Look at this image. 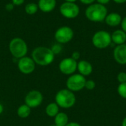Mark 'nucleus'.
Instances as JSON below:
<instances>
[{
  "label": "nucleus",
  "mask_w": 126,
  "mask_h": 126,
  "mask_svg": "<svg viewBox=\"0 0 126 126\" xmlns=\"http://www.w3.org/2000/svg\"><path fill=\"white\" fill-rule=\"evenodd\" d=\"M31 55L35 64L42 66L51 64L55 60V54L50 48L47 47H38L35 48Z\"/></svg>",
  "instance_id": "f257e3e1"
},
{
  "label": "nucleus",
  "mask_w": 126,
  "mask_h": 126,
  "mask_svg": "<svg viewBox=\"0 0 126 126\" xmlns=\"http://www.w3.org/2000/svg\"><path fill=\"white\" fill-rule=\"evenodd\" d=\"M107 15L108 9L106 5L99 3H93L89 5L85 10L86 18L92 22H102L105 21Z\"/></svg>",
  "instance_id": "f03ea898"
},
{
  "label": "nucleus",
  "mask_w": 126,
  "mask_h": 126,
  "mask_svg": "<svg viewBox=\"0 0 126 126\" xmlns=\"http://www.w3.org/2000/svg\"><path fill=\"white\" fill-rule=\"evenodd\" d=\"M9 51L14 58L20 59L27 56L28 47L23 38L16 37L11 39L9 43Z\"/></svg>",
  "instance_id": "7ed1b4c3"
},
{
  "label": "nucleus",
  "mask_w": 126,
  "mask_h": 126,
  "mask_svg": "<svg viewBox=\"0 0 126 126\" xmlns=\"http://www.w3.org/2000/svg\"><path fill=\"white\" fill-rule=\"evenodd\" d=\"M55 100L60 108L70 109L75 104L76 97L72 91L63 89L57 92Z\"/></svg>",
  "instance_id": "20e7f679"
},
{
  "label": "nucleus",
  "mask_w": 126,
  "mask_h": 126,
  "mask_svg": "<svg viewBox=\"0 0 126 126\" xmlns=\"http://www.w3.org/2000/svg\"><path fill=\"white\" fill-rule=\"evenodd\" d=\"M92 42L94 47L97 49H106L112 43L111 34L106 30L97 31L92 38Z\"/></svg>",
  "instance_id": "39448f33"
},
{
  "label": "nucleus",
  "mask_w": 126,
  "mask_h": 126,
  "mask_svg": "<svg viewBox=\"0 0 126 126\" xmlns=\"http://www.w3.org/2000/svg\"><path fill=\"white\" fill-rule=\"evenodd\" d=\"M86 78L80 74H73L69 75L66 80V85L67 89L72 91V92H80L85 88Z\"/></svg>",
  "instance_id": "423d86ee"
},
{
  "label": "nucleus",
  "mask_w": 126,
  "mask_h": 126,
  "mask_svg": "<svg viewBox=\"0 0 126 126\" xmlns=\"http://www.w3.org/2000/svg\"><path fill=\"white\" fill-rule=\"evenodd\" d=\"M60 13L62 16L68 19H74L80 14V7L75 2L64 1L59 8Z\"/></svg>",
  "instance_id": "0eeeda50"
},
{
  "label": "nucleus",
  "mask_w": 126,
  "mask_h": 126,
  "mask_svg": "<svg viewBox=\"0 0 126 126\" xmlns=\"http://www.w3.org/2000/svg\"><path fill=\"white\" fill-rule=\"evenodd\" d=\"M57 43L64 44L70 42L74 37V31L69 26H62L57 29L54 35Z\"/></svg>",
  "instance_id": "6e6552de"
},
{
  "label": "nucleus",
  "mask_w": 126,
  "mask_h": 126,
  "mask_svg": "<svg viewBox=\"0 0 126 126\" xmlns=\"http://www.w3.org/2000/svg\"><path fill=\"white\" fill-rule=\"evenodd\" d=\"M78 67V61L73 58H63L59 63L58 68L60 72L66 75H71L75 74Z\"/></svg>",
  "instance_id": "1a4fd4ad"
},
{
  "label": "nucleus",
  "mask_w": 126,
  "mask_h": 126,
  "mask_svg": "<svg viewBox=\"0 0 126 126\" xmlns=\"http://www.w3.org/2000/svg\"><path fill=\"white\" fill-rule=\"evenodd\" d=\"M18 69L24 75H30L35 69V63L32 58L24 56L18 61Z\"/></svg>",
  "instance_id": "9d476101"
},
{
  "label": "nucleus",
  "mask_w": 126,
  "mask_h": 126,
  "mask_svg": "<svg viewBox=\"0 0 126 126\" xmlns=\"http://www.w3.org/2000/svg\"><path fill=\"white\" fill-rule=\"evenodd\" d=\"M43 94L41 92L38 90H32L29 92L24 99L25 104L27 105L30 108H36L38 107L43 102Z\"/></svg>",
  "instance_id": "9b49d317"
},
{
  "label": "nucleus",
  "mask_w": 126,
  "mask_h": 126,
  "mask_svg": "<svg viewBox=\"0 0 126 126\" xmlns=\"http://www.w3.org/2000/svg\"><path fill=\"white\" fill-rule=\"evenodd\" d=\"M113 57L115 61L120 65L126 64V44L117 45L113 51Z\"/></svg>",
  "instance_id": "f8f14e48"
},
{
  "label": "nucleus",
  "mask_w": 126,
  "mask_h": 126,
  "mask_svg": "<svg viewBox=\"0 0 126 126\" xmlns=\"http://www.w3.org/2000/svg\"><path fill=\"white\" fill-rule=\"evenodd\" d=\"M57 5L56 0H38V9L43 13H51L55 10Z\"/></svg>",
  "instance_id": "ddd939ff"
},
{
  "label": "nucleus",
  "mask_w": 126,
  "mask_h": 126,
  "mask_svg": "<svg viewBox=\"0 0 126 126\" xmlns=\"http://www.w3.org/2000/svg\"><path fill=\"white\" fill-rule=\"evenodd\" d=\"M77 70L79 72V74L86 77L90 75L92 73L93 66L90 62L85 60H81L79 62H78Z\"/></svg>",
  "instance_id": "4468645a"
},
{
  "label": "nucleus",
  "mask_w": 126,
  "mask_h": 126,
  "mask_svg": "<svg viewBox=\"0 0 126 126\" xmlns=\"http://www.w3.org/2000/svg\"><path fill=\"white\" fill-rule=\"evenodd\" d=\"M122 16L118 13H108L105 18L106 24L109 27H117L120 25L122 21Z\"/></svg>",
  "instance_id": "2eb2a0df"
},
{
  "label": "nucleus",
  "mask_w": 126,
  "mask_h": 126,
  "mask_svg": "<svg viewBox=\"0 0 126 126\" xmlns=\"http://www.w3.org/2000/svg\"><path fill=\"white\" fill-rule=\"evenodd\" d=\"M111 36V41L116 45H121L125 44L126 42V32H125L123 30H114Z\"/></svg>",
  "instance_id": "dca6fc26"
},
{
  "label": "nucleus",
  "mask_w": 126,
  "mask_h": 126,
  "mask_svg": "<svg viewBox=\"0 0 126 126\" xmlns=\"http://www.w3.org/2000/svg\"><path fill=\"white\" fill-rule=\"evenodd\" d=\"M60 107L58 106V104L55 102V103H50L49 104H48L45 109V112L47 116H49V117H55L60 111H59V109Z\"/></svg>",
  "instance_id": "f3484780"
},
{
  "label": "nucleus",
  "mask_w": 126,
  "mask_h": 126,
  "mask_svg": "<svg viewBox=\"0 0 126 126\" xmlns=\"http://www.w3.org/2000/svg\"><path fill=\"white\" fill-rule=\"evenodd\" d=\"M54 118L55 125L57 126H66L69 123V117L64 112H59Z\"/></svg>",
  "instance_id": "a211bd4d"
},
{
  "label": "nucleus",
  "mask_w": 126,
  "mask_h": 126,
  "mask_svg": "<svg viewBox=\"0 0 126 126\" xmlns=\"http://www.w3.org/2000/svg\"><path fill=\"white\" fill-rule=\"evenodd\" d=\"M31 113V108H30L27 105L23 104L20 106L17 109V114L21 118H27L30 116Z\"/></svg>",
  "instance_id": "6ab92c4d"
},
{
  "label": "nucleus",
  "mask_w": 126,
  "mask_h": 126,
  "mask_svg": "<svg viewBox=\"0 0 126 126\" xmlns=\"http://www.w3.org/2000/svg\"><path fill=\"white\" fill-rule=\"evenodd\" d=\"M38 4L34 3V2H30L28 3L25 5L24 7V10L25 13L28 15H34L38 11Z\"/></svg>",
  "instance_id": "aec40b11"
},
{
  "label": "nucleus",
  "mask_w": 126,
  "mask_h": 126,
  "mask_svg": "<svg viewBox=\"0 0 126 126\" xmlns=\"http://www.w3.org/2000/svg\"><path fill=\"white\" fill-rule=\"evenodd\" d=\"M117 92L122 98L126 99V82L120 83L117 87Z\"/></svg>",
  "instance_id": "412c9836"
},
{
  "label": "nucleus",
  "mask_w": 126,
  "mask_h": 126,
  "mask_svg": "<svg viewBox=\"0 0 126 126\" xmlns=\"http://www.w3.org/2000/svg\"><path fill=\"white\" fill-rule=\"evenodd\" d=\"M50 49H51V50L52 51V52L55 54V55H58V54H59V53H61V51H62V49H63L61 44H58V43L53 44V45L51 47Z\"/></svg>",
  "instance_id": "4be33fe9"
},
{
  "label": "nucleus",
  "mask_w": 126,
  "mask_h": 126,
  "mask_svg": "<svg viewBox=\"0 0 126 126\" xmlns=\"http://www.w3.org/2000/svg\"><path fill=\"white\" fill-rule=\"evenodd\" d=\"M96 86V83L94 80H88L86 81L85 84V88L88 90H93Z\"/></svg>",
  "instance_id": "5701e85b"
},
{
  "label": "nucleus",
  "mask_w": 126,
  "mask_h": 126,
  "mask_svg": "<svg viewBox=\"0 0 126 126\" xmlns=\"http://www.w3.org/2000/svg\"><path fill=\"white\" fill-rule=\"evenodd\" d=\"M117 80L120 83H126V72H120L117 75Z\"/></svg>",
  "instance_id": "b1692460"
},
{
  "label": "nucleus",
  "mask_w": 126,
  "mask_h": 126,
  "mask_svg": "<svg viewBox=\"0 0 126 126\" xmlns=\"http://www.w3.org/2000/svg\"><path fill=\"white\" fill-rule=\"evenodd\" d=\"M71 58H73V59H74V60H75V61H78V60H79V59H80V52H78V51H75V52H72Z\"/></svg>",
  "instance_id": "393cba45"
},
{
  "label": "nucleus",
  "mask_w": 126,
  "mask_h": 126,
  "mask_svg": "<svg viewBox=\"0 0 126 126\" xmlns=\"http://www.w3.org/2000/svg\"><path fill=\"white\" fill-rule=\"evenodd\" d=\"M14 4L12 3V2H9V3H7L6 5H5V9H6V10L7 11H12L13 9H14Z\"/></svg>",
  "instance_id": "a878e982"
},
{
  "label": "nucleus",
  "mask_w": 126,
  "mask_h": 126,
  "mask_svg": "<svg viewBox=\"0 0 126 126\" xmlns=\"http://www.w3.org/2000/svg\"><path fill=\"white\" fill-rule=\"evenodd\" d=\"M120 25H121V30H123L125 32H126V16L123 18Z\"/></svg>",
  "instance_id": "bb28decb"
},
{
  "label": "nucleus",
  "mask_w": 126,
  "mask_h": 126,
  "mask_svg": "<svg viewBox=\"0 0 126 126\" xmlns=\"http://www.w3.org/2000/svg\"><path fill=\"white\" fill-rule=\"evenodd\" d=\"M25 0H11V2L15 6H21L24 4Z\"/></svg>",
  "instance_id": "cd10ccee"
},
{
  "label": "nucleus",
  "mask_w": 126,
  "mask_h": 126,
  "mask_svg": "<svg viewBox=\"0 0 126 126\" xmlns=\"http://www.w3.org/2000/svg\"><path fill=\"white\" fill-rule=\"evenodd\" d=\"M96 0H80V1L83 4H86V5H90L93 3H94Z\"/></svg>",
  "instance_id": "c85d7f7f"
},
{
  "label": "nucleus",
  "mask_w": 126,
  "mask_h": 126,
  "mask_svg": "<svg viewBox=\"0 0 126 126\" xmlns=\"http://www.w3.org/2000/svg\"><path fill=\"white\" fill-rule=\"evenodd\" d=\"M96 1H97V3H99L103 5H106V4H109L111 0H96Z\"/></svg>",
  "instance_id": "c756f323"
},
{
  "label": "nucleus",
  "mask_w": 126,
  "mask_h": 126,
  "mask_svg": "<svg viewBox=\"0 0 126 126\" xmlns=\"http://www.w3.org/2000/svg\"><path fill=\"white\" fill-rule=\"evenodd\" d=\"M66 126H81L79 123H76V122H71V123H68V124Z\"/></svg>",
  "instance_id": "7c9ffc66"
},
{
  "label": "nucleus",
  "mask_w": 126,
  "mask_h": 126,
  "mask_svg": "<svg viewBox=\"0 0 126 126\" xmlns=\"http://www.w3.org/2000/svg\"><path fill=\"white\" fill-rule=\"evenodd\" d=\"M113 1L116 4H124L126 2V0H113Z\"/></svg>",
  "instance_id": "2f4dec72"
},
{
  "label": "nucleus",
  "mask_w": 126,
  "mask_h": 126,
  "mask_svg": "<svg viewBox=\"0 0 126 126\" xmlns=\"http://www.w3.org/2000/svg\"><path fill=\"white\" fill-rule=\"evenodd\" d=\"M122 126H126V117L122 121Z\"/></svg>",
  "instance_id": "473e14b6"
},
{
  "label": "nucleus",
  "mask_w": 126,
  "mask_h": 126,
  "mask_svg": "<svg viewBox=\"0 0 126 126\" xmlns=\"http://www.w3.org/2000/svg\"><path fill=\"white\" fill-rule=\"evenodd\" d=\"M3 111H4V107H3L2 104H1V103H0V114H2Z\"/></svg>",
  "instance_id": "72a5a7b5"
},
{
  "label": "nucleus",
  "mask_w": 126,
  "mask_h": 126,
  "mask_svg": "<svg viewBox=\"0 0 126 126\" xmlns=\"http://www.w3.org/2000/svg\"><path fill=\"white\" fill-rule=\"evenodd\" d=\"M65 1H68V2H76L78 0H64Z\"/></svg>",
  "instance_id": "f704fd0d"
},
{
  "label": "nucleus",
  "mask_w": 126,
  "mask_h": 126,
  "mask_svg": "<svg viewBox=\"0 0 126 126\" xmlns=\"http://www.w3.org/2000/svg\"><path fill=\"white\" fill-rule=\"evenodd\" d=\"M55 126V125H52V126Z\"/></svg>",
  "instance_id": "c9c22d12"
},
{
  "label": "nucleus",
  "mask_w": 126,
  "mask_h": 126,
  "mask_svg": "<svg viewBox=\"0 0 126 126\" xmlns=\"http://www.w3.org/2000/svg\"></svg>",
  "instance_id": "e433bc0d"
}]
</instances>
